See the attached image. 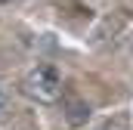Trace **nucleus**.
Returning <instances> with one entry per match:
<instances>
[{"label":"nucleus","mask_w":133,"mask_h":130,"mask_svg":"<svg viewBox=\"0 0 133 130\" xmlns=\"http://www.w3.org/2000/svg\"><path fill=\"white\" fill-rule=\"evenodd\" d=\"M22 93L34 102H56V99L62 96V74H59V68L56 65H37L31 68L28 74H25V81H22Z\"/></svg>","instance_id":"1"},{"label":"nucleus","mask_w":133,"mask_h":130,"mask_svg":"<svg viewBox=\"0 0 133 130\" xmlns=\"http://www.w3.org/2000/svg\"><path fill=\"white\" fill-rule=\"evenodd\" d=\"M87 118H90V105H84V102H71L68 105V121L71 124H81Z\"/></svg>","instance_id":"2"},{"label":"nucleus","mask_w":133,"mask_h":130,"mask_svg":"<svg viewBox=\"0 0 133 130\" xmlns=\"http://www.w3.org/2000/svg\"><path fill=\"white\" fill-rule=\"evenodd\" d=\"M96 130H130V118H127V115H115V118L102 121Z\"/></svg>","instance_id":"3"},{"label":"nucleus","mask_w":133,"mask_h":130,"mask_svg":"<svg viewBox=\"0 0 133 130\" xmlns=\"http://www.w3.org/2000/svg\"><path fill=\"white\" fill-rule=\"evenodd\" d=\"M6 112H9V90L0 84V118H3Z\"/></svg>","instance_id":"4"}]
</instances>
